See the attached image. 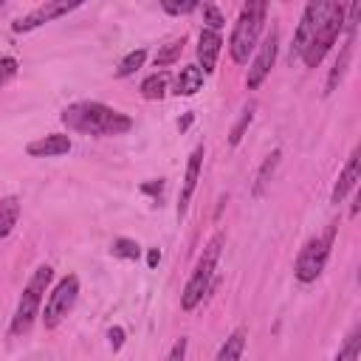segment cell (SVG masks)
Returning <instances> with one entry per match:
<instances>
[{
    "label": "cell",
    "instance_id": "obj_1",
    "mask_svg": "<svg viewBox=\"0 0 361 361\" xmlns=\"http://www.w3.org/2000/svg\"><path fill=\"white\" fill-rule=\"evenodd\" d=\"M62 124L73 133H85V135H124L133 130V118L127 113H118L116 107L110 104H102V102H73L62 110Z\"/></svg>",
    "mask_w": 361,
    "mask_h": 361
},
{
    "label": "cell",
    "instance_id": "obj_2",
    "mask_svg": "<svg viewBox=\"0 0 361 361\" xmlns=\"http://www.w3.org/2000/svg\"><path fill=\"white\" fill-rule=\"evenodd\" d=\"M265 14H268V6L262 0H254V3H245L240 8V17L231 28V37H228V51H231V59L237 65H245L251 51L257 48V39H259V31L265 25Z\"/></svg>",
    "mask_w": 361,
    "mask_h": 361
},
{
    "label": "cell",
    "instance_id": "obj_3",
    "mask_svg": "<svg viewBox=\"0 0 361 361\" xmlns=\"http://www.w3.org/2000/svg\"><path fill=\"white\" fill-rule=\"evenodd\" d=\"M223 243H226L223 234H214V237L206 243V248H203V254H200V259H197V265H195L189 282L183 285V293H180V307H183V310H195V307L203 302V296L209 293V285H212V276H214V268H217Z\"/></svg>",
    "mask_w": 361,
    "mask_h": 361
},
{
    "label": "cell",
    "instance_id": "obj_4",
    "mask_svg": "<svg viewBox=\"0 0 361 361\" xmlns=\"http://www.w3.org/2000/svg\"><path fill=\"white\" fill-rule=\"evenodd\" d=\"M51 279H54V268L51 265H39L31 274V279L23 288V296L17 302V310L11 316V333L14 336H23V333L31 330L34 319L39 316V305H42V296H45V288H48Z\"/></svg>",
    "mask_w": 361,
    "mask_h": 361
},
{
    "label": "cell",
    "instance_id": "obj_5",
    "mask_svg": "<svg viewBox=\"0 0 361 361\" xmlns=\"http://www.w3.org/2000/svg\"><path fill=\"white\" fill-rule=\"evenodd\" d=\"M333 237H336V223H330L322 234L310 237L299 257H296V265H293V276L302 282V285H310L319 279V274L324 271L327 265V257H330V248H333Z\"/></svg>",
    "mask_w": 361,
    "mask_h": 361
},
{
    "label": "cell",
    "instance_id": "obj_6",
    "mask_svg": "<svg viewBox=\"0 0 361 361\" xmlns=\"http://www.w3.org/2000/svg\"><path fill=\"white\" fill-rule=\"evenodd\" d=\"M344 14H347V8H344L341 3H330V11H327L324 23L319 25L316 37L310 39L307 51L302 54V62H305L307 68L322 65V59L327 56V51L336 45V39H338V34H341V28H344Z\"/></svg>",
    "mask_w": 361,
    "mask_h": 361
},
{
    "label": "cell",
    "instance_id": "obj_7",
    "mask_svg": "<svg viewBox=\"0 0 361 361\" xmlns=\"http://www.w3.org/2000/svg\"><path fill=\"white\" fill-rule=\"evenodd\" d=\"M76 296H79V279H76L73 274L62 276V279L56 282V288H54V290L48 293V299H45V310L39 313V316H42V324H45L48 330H54V327L73 310Z\"/></svg>",
    "mask_w": 361,
    "mask_h": 361
},
{
    "label": "cell",
    "instance_id": "obj_8",
    "mask_svg": "<svg viewBox=\"0 0 361 361\" xmlns=\"http://www.w3.org/2000/svg\"><path fill=\"white\" fill-rule=\"evenodd\" d=\"M330 3H333V0H313V3L305 6L302 20H299V28H296V34H293V45H290L288 62L302 59V54L307 51L310 39H313L316 31H319V25L324 23V17H327V11H330Z\"/></svg>",
    "mask_w": 361,
    "mask_h": 361
},
{
    "label": "cell",
    "instance_id": "obj_9",
    "mask_svg": "<svg viewBox=\"0 0 361 361\" xmlns=\"http://www.w3.org/2000/svg\"><path fill=\"white\" fill-rule=\"evenodd\" d=\"M276 51H279V31L271 28L268 37L262 39L257 56H254L251 65H248V76H245L248 90H257V87L265 82V76L271 73V68H274V62H276Z\"/></svg>",
    "mask_w": 361,
    "mask_h": 361
},
{
    "label": "cell",
    "instance_id": "obj_10",
    "mask_svg": "<svg viewBox=\"0 0 361 361\" xmlns=\"http://www.w3.org/2000/svg\"><path fill=\"white\" fill-rule=\"evenodd\" d=\"M82 3H68V0H45V3H39L37 8H31L25 17H20L14 25H11V31H17V34H23V31H34V28H39L42 23H51L54 17H62V14H68V11H73V8H79Z\"/></svg>",
    "mask_w": 361,
    "mask_h": 361
},
{
    "label": "cell",
    "instance_id": "obj_11",
    "mask_svg": "<svg viewBox=\"0 0 361 361\" xmlns=\"http://www.w3.org/2000/svg\"><path fill=\"white\" fill-rule=\"evenodd\" d=\"M203 155L206 149L203 147H195L189 161H186V172H183V183H180V195H178V220L186 217V209H189V200L197 189V180H200V169H203Z\"/></svg>",
    "mask_w": 361,
    "mask_h": 361
},
{
    "label": "cell",
    "instance_id": "obj_12",
    "mask_svg": "<svg viewBox=\"0 0 361 361\" xmlns=\"http://www.w3.org/2000/svg\"><path fill=\"white\" fill-rule=\"evenodd\" d=\"M358 178H361V149L355 147L353 152H350V158H347V164H344V169L338 172V180H336V186H333V192H330V203H341L353 189H355V183H358Z\"/></svg>",
    "mask_w": 361,
    "mask_h": 361
},
{
    "label": "cell",
    "instance_id": "obj_13",
    "mask_svg": "<svg viewBox=\"0 0 361 361\" xmlns=\"http://www.w3.org/2000/svg\"><path fill=\"white\" fill-rule=\"evenodd\" d=\"M25 152L31 158H56V155H65V152H71V135H65V133H48L42 138L31 141L25 147Z\"/></svg>",
    "mask_w": 361,
    "mask_h": 361
},
{
    "label": "cell",
    "instance_id": "obj_14",
    "mask_svg": "<svg viewBox=\"0 0 361 361\" xmlns=\"http://www.w3.org/2000/svg\"><path fill=\"white\" fill-rule=\"evenodd\" d=\"M220 45H223V39H220L217 31H209V28L200 31V37H197V59H200V65L197 68L203 73H212L214 71L217 56H220Z\"/></svg>",
    "mask_w": 361,
    "mask_h": 361
},
{
    "label": "cell",
    "instance_id": "obj_15",
    "mask_svg": "<svg viewBox=\"0 0 361 361\" xmlns=\"http://www.w3.org/2000/svg\"><path fill=\"white\" fill-rule=\"evenodd\" d=\"M353 42H355V34H350V31H347V39H344V45H341V54H338L336 65H333V68H330V73H327L324 96H330V93L338 87V82L344 79V73H347V68H350V56H353Z\"/></svg>",
    "mask_w": 361,
    "mask_h": 361
},
{
    "label": "cell",
    "instance_id": "obj_16",
    "mask_svg": "<svg viewBox=\"0 0 361 361\" xmlns=\"http://www.w3.org/2000/svg\"><path fill=\"white\" fill-rule=\"evenodd\" d=\"M203 87V71L197 65H186L180 68L178 79H175V93L178 96H195Z\"/></svg>",
    "mask_w": 361,
    "mask_h": 361
},
{
    "label": "cell",
    "instance_id": "obj_17",
    "mask_svg": "<svg viewBox=\"0 0 361 361\" xmlns=\"http://www.w3.org/2000/svg\"><path fill=\"white\" fill-rule=\"evenodd\" d=\"M245 341H248V333H245L243 327H237V330L223 341V347L217 350L214 361H240V358H243V350H245Z\"/></svg>",
    "mask_w": 361,
    "mask_h": 361
},
{
    "label": "cell",
    "instance_id": "obj_18",
    "mask_svg": "<svg viewBox=\"0 0 361 361\" xmlns=\"http://www.w3.org/2000/svg\"><path fill=\"white\" fill-rule=\"evenodd\" d=\"M17 220H20V200L14 195H8L0 200V240L14 231Z\"/></svg>",
    "mask_w": 361,
    "mask_h": 361
},
{
    "label": "cell",
    "instance_id": "obj_19",
    "mask_svg": "<svg viewBox=\"0 0 361 361\" xmlns=\"http://www.w3.org/2000/svg\"><path fill=\"white\" fill-rule=\"evenodd\" d=\"M166 85H169V76H166L164 71H158V73H152V76H147V79L141 82V96H144V99H149V102L164 99Z\"/></svg>",
    "mask_w": 361,
    "mask_h": 361
},
{
    "label": "cell",
    "instance_id": "obj_20",
    "mask_svg": "<svg viewBox=\"0 0 361 361\" xmlns=\"http://www.w3.org/2000/svg\"><path fill=\"white\" fill-rule=\"evenodd\" d=\"M279 158H282V152H279V149H274V152L262 161V166H259V172H257V178H254V197H259V195L265 192V186H268V180H271V175H274V169H276Z\"/></svg>",
    "mask_w": 361,
    "mask_h": 361
},
{
    "label": "cell",
    "instance_id": "obj_21",
    "mask_svg": "<svg viewBox=\"0 0 361 361\" xmlns=\"http://www.w3.org/2000/svg\"><path fill=\"white\" fill-rule=\"evenodd\" d=\"M358 353H361V327L355 324V327L350 330V336L344 338V344L338 347L336 361H358Z\"/></svg>",
    "mask_w": 361,
    "mask_h": 361
},
{
    "label": "cell",
    "instance_id": "obj_22",
    "mask_svg": "<svg viewBox=\"0 0 361 361\" xmlns=\"http://www.w3.org/2000/svg\"><path fill=\"white\" fill-rule=\"evenodd\" d=\"M144 59H147V51L144 48H135V51H130L121 62H118V68H116V76L118 79H124V76H133L141 65H144Z\"/></svg>",
    "mask_w": 361,
    "mask_h": 361
},
{
    "label": "cell",
    "instance_id": "obj_23",
    "mask_svg": "<svg viewBox=\"0 0 361 361\" xmlns=\"http://www.w3.org/2000/svg\"><path fill=\"white\" fill-rule=\"evenodd\" d=\"M110 251H113V257H118V259H138L141 245H138L135 240H130V237H118V240H113Z\"/></svg>",
    "mask_w": 361,
    "mask_h": 361
},
{
    "label": "cell",
    "instance_id": "obj_24",
    "mask_svg": "<svg viewBox=\"0 0 361 361\" xmlns=\"http://www.w3.org/2000/svg\"><path fill=\"white\" fill-rule=\"evenodd\" d=\"M180 51H183V37L180 39H172V42H166L158 54H155V65L158 68H166V65H172L178 56H180Z\"/></svg>",
    "mask_w": 361,
    "mask_h": 361
},
{
    "label": "cell",
    "instance_id": "obj_25",
    "mask_svg": "<svg viewBox=\"0 0 361 361\" xmlns=\"http://www.w3.org/2000/svg\"><path fill=\"white\" fill-rule=\"evenodd\" d=\"M251 118H254V104H248L245 110H243V116H240V121L231 127V133H228V144H240L243 141V133L248 130V124H251Z\"/></svg>",
    "mask_w": 361,
    "mask_h": 361
},
{
    "label": "cell",
    "instance_id": "obj_26",
    "mask_svg": "<svg viewBox=\"0 0 361 361\" xmlns=\"http://www.w3.org/2000/svg\"><path fill=\"white\" fill-rule=\"evenodd\" d=\"M203 23H206V28H209V31H220V28L226 25V20H223L220 8H217V6H212V3H203Z\"/></svg>",
    "mask_w": 361,
    "mask_h": 361
},
{
    "label": "cell",
    "instance_id": "obj_27",
    "mask_svg": "<svg viewBox=\"0 0 361 361\" xmlns=\"http://www.w3.org/2000/svg\"><path fill=\"white\" fill-rule=\"evenodd\" d=\"M161 8H164L166 14H189V11L200 8V3H197V0H186V3H172V0H161Z\"/></svg>",
    "mask_w": 361,
    "mask_h": 361
},
{
    "label": "cell",
    "instance_id": "obj_28",
    "mask_svg": "<svg viewBox=\"0 0 361 361\" xmlns=\"http://www.w3.org/2000/svg\"><path fill=\"white\" fill-rule=\"evenodd\" d=\"M14 73H17V59H14V56H3V59H0V87H3L8 79H14Z\"/></svg>",
    "mask_w": 361,
    "mask_h": 361
},
{
    "label": "cell",
    "instance_id": "obj_29",
    "mask_svg": "<svg viewBox=\"0 0 361 361\" xmlns=\"http://www.w3.org/2000/svg\"><path fill=\"white\" fill-rule=\"evenodd\" d=\"M186 358V338H178L175 347L169 350V358L166 361H183Z\"/></svg>",
    "mask_w": 361,
    "mask_h": 361
},
{
    "label": "cell",
    "instance_id": "obj_30",
    "mask_svg": "<svg viewBox=\"0 0 361 361\" xmlns=\"http://www.w3.org/2000/svg\"><path fill=\"white\" fill-rule=\"evenodd\" d=\"M110 344H113V350H118L124 344V330L121 327H110Z\"/></svg>",
    "mask_w": 361,
    "mask_h": 361
},
{
    "label": "cell",
    "instance_id": "obj_31",
    "mask_svg": "<svg viewBox=\"0 0 361 361\" xmlns=\"http://www.w3.org/2000/svg\"><path fill=\"white\" fill-rule=\"evenodd\" d=\"M158 262H161V251H158V248H149V254H147V265L155 268Z\"/></svg>",
    "mask_w": 361,
    "mask_h": 361
},
{
    "label": "cell",
    "instance_id": "obj_32",
    "mask_svg": "<svg viewBox=\"0 0 361 361\" xmlns=\"http://www.w3.org/2000/svg\"><path fill=\"white\" fill-rule=\"evenodd\" d=\"M189 124H192V113H186V116H183V118L178 121V127H180V130H186Z\"/></svg>",
    "mask_w": 361,
    "mask_h": 361
}]
</instances>
